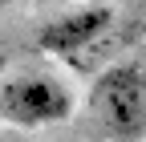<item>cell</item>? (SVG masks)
<instances>
[{
	"instance_id": "cell-1",
	"label": "cell",
	"mask_w": 146,
	"mask_h": 142,
	"mask_svg": "<svg viewBox=\"0 0 146 142\" xmlns=\"http://www.w3.org/2000/svg\"><path fill=\"white\" fill-rule=\"evenodd\" d=\"M89 110L110 138L138 142L146 134V69L138 61L106 69L89 90Z\"/></svg>"
},
{
	"instance_id": "cell-2",
	"label": "cell",
	"mask_w": 146,
	"mask_h": 142,
	"mask_svg": "<svg viewBox=\"0 0 146 142\" xmlns=\"http://www.w3.org/2000/svg\"><path fill=\"white\" fill-rule=\"evenodd\" d=\"M0 106H4V118L16 126H53L73 114V94L61 77L25 73L0 90Z\"/></svg>"
},
{
	"instance_id": "cell-3",
	"label": "cell",
	"mask_w": 146,
	"mask_h": 142,
	"mask_svg": "<svg viewBox=\"0 0 146 142\" xmlns=\"http://www.w3.org/2000/svg\"><path fill=\"white\" fill-rule=\"evenodd\" d=\"M110 25H114L110 4H85V8H73L65 16H57V21H49L41 29V37H36V45L45 53H77L85 45H94Z\"/></svg>"
},
{
	"instance_id": "cell-4",
	"label": "cell",
	"mask_w": 146,
	"mask_h": 142,
	"mask_svg": "<svg viewBox=\"0 0 146 142\" xmlns=\"http://www.w3.org/2000/svg\"><path fill=\"white\" fill-rule=\"evenodd\" d=\"M4 4H12V0H0V8H4Z\"/></svg>"
}]
</instances>
